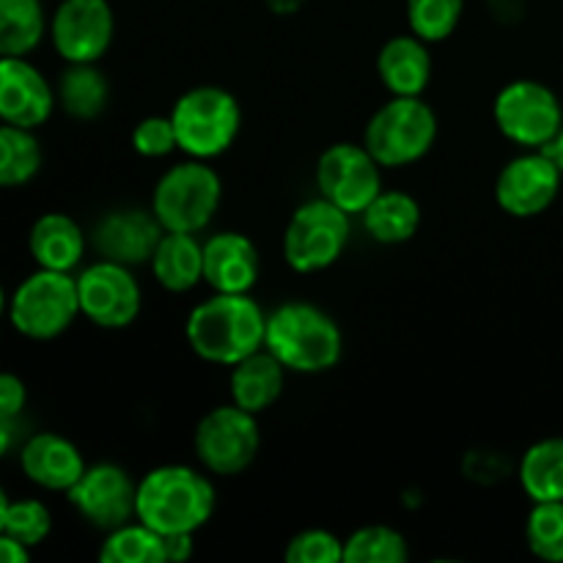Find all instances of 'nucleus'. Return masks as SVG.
Segmentation results:
<instances>
[{
	"instance_id": "obj_1",
	"label": "nucleus",
	"mask_w": 563,
	"mask_h": 563,
	"mask_svg": "<svg viewBox=\"0 0 563 563\" xmlns=\"http://www.w3.org/2000/svg\"><path fill=\"white\" fill-rule=\"evenodd\" d=\"M218 509V489L203 467L159 465L137 478L135 520L159 537L198 533Z\"/></svg>"
},
{
	"instance_id": "obj_2",
	"label": "nucleus",
	"mask_w": 563,
	"mask_h": 563,
	"mask_svg": "<svg viewBox=\"0 0 563 563\" xmlns=\"http://www.w3.org/2000/svg\"><path fill=\"white\" fill-rule=\"evenodd\" d=\"M267 311L251 295H223L198 302L185 322V339L192 355L212 366H234L264 346Z\"/></svg>"
},
{
	"instance_id": "obj_3",
	"label": "nucleus",
	"mask_w": 563,
	"mask_h": 563,
	"mask_svg": "<svg viewBox=\"0 0 563 563\" xmlns=\"http://www.w3.org/2000/svg\"><path fill=\"white\" fill-rule=\"evenodd\" d=\"M264 346L295 374H324L344 357V333L324 308L291 300L267 313Z\"/></svg>"
},
{
	"instance_id": "obj_4",
	"label": "nucleus",
	"mask_w": 563,
	"mask_h": 563,
	"mask_svg": "<svg viewBox=\"0 0 563 563\" xmlns=\"http://www.w3.org/2000/svg\"><path fill=\"white\" fill-rule=\"evenodd\" d=\"M80 319L75 273L36 267L9 291L5 322L16 335L36 344L60 339Z\"/></svg>"
},
{
	"instance_id": "obj_5",
	"label": "nucleus",
	"mask_w": 563,
	"mask_h": 563,
	"mask_svg": "<svg viewBox=\"0 0 563 563\" xmlns=\"http://www.w3.org/2000/svg\"><path fill=\"white\" fill-rule=\"evenodd\" d=\"M438 132V113L423 97H390L368 119L363 146L383 168H407L432 152Z\"/></svg>"
},
{
	"instance_id": "obj_6",
	"label": "nucleus",
	"mask_w": 563,
	"mask_h": 563,
	"mask_svg": "<svg viewBox=\"0 0 563 563\" xmlns=\"http://www.w3.org/2000/svg\"><path fill=\"white\" fill-rule=\"evenodd\" d=\"M179 152L192 159H214L229 152L242 130V108L220 86H196L170 108Z\"/></svg>"
},
{
	"instance_id": "obj_7",
	"label": "nucleus",
	"mask_w": 563,
	"mask_h": 563,
	"mask_svg": "<svg viewBox=\"0 0 563 563\" xmlns=\"http://www.w3.org/2000/svg\"><path fill=\"white\" fill-rule=\"evenodd\" d=\"M223 201V179L207 159L187 157L165 170L152 190V212L165 231L201 234Z\"/></svg>"
},
{
	"instance_id": "obj_8",
	"label": "nucleus",
	"mask_w": 563,
	"mask_h": 563,
	"mask_svg": "<svg viewBox=\"0 0 563 563\" xmlns=\"http://www.w3.org/2000/svg\"><path fill=\"white\" fill-rule=\"evenodd\" d=\"M350 240L352 214L319 196L291 212L284 229V258L295 273L317 275L344 256Z\"/></svg>"
},
{
	"instance_id": "obj_9",
	"label": "nucleus",
	"mask_w": 563,
	"mask_h": 563,
	"mask_svg": "<svg viewBox=\"0 0 563 563\" xmlns=\"http://www.w3.org/2000/svg\"><path fill=\"white\" fill-rule=\"evenodd\" d=\"M192 449L209 476H240L256 462L258 451H262L258 416L242 410L234 401L212 407L196 423Z\"/></svg>"
},
{
	"instance_id": "obj_10",
	"label": "nucleus",
	"mask_w": 563,
	"mask_h": 563,
	"mask_svg": "<svg viewBox=\"0 0 563 563\" xmlns=\"http://www.w3.org/2000/svg\"><path fill=\"white\" fill-rule=\"evenodd\" d=\"M500 135L522 148H544L563 130V108L550 86L539 80H511L493 102Z\"/></svg>"
},
{
	"instance_id": "obj_11",
	"label": "nucleus",
	"mask_w": 563,
	"mask_h": 563,
	"mask_svg": "<svg viewBox=\"0 0 563 563\" xmlns=\"http://www.w3.org/2000/svg\"><path fill=\"white\" fill-rule=\"evenodd\" d=\"M80 317L99 330H124L141 317L143 289L132 267L97 258L75 273Z\"/></svg>"
},
{
	"instance_id": "obj_12",
	"label": "nucleus",
	"mask_w": 563,
	"mask_h": 563,
	"mask_svg": "<svg viewBox=\"0 0 563 563\" xmlns=\"http://www.w3.org/2000/svg\"><path fill=\"white\" fill-rule=\"evenodd\" d=\"M319 196L357 218L383 190V165L363 143H333L313 168Z\"/></svg>"
},
{
	"instance_id": "obj_13",
	"label": "nucleus",
	"mask_w": 563,
	"mask_h": 563,
	"mask_svg": "<svg viewBox=\"0 0 563 563\" xmlns=\"http://www.w3.org/2000/svg\"><path fill=\"white\" fill-rule=\"evenodd\" d=\"M47 38L64 64H99L115 38L110 0H60L49 14Z\"/></svg>"
},
{
	"instance_id": "obj_14",
	"label": "nucleus",
	"mask_w": 563,
	"mask_h": 563,
	"mask_svg": "<svg viewBox=\"0 0 563 563\" xmlns=\"http://www.w3.org/2000/svg\"><path fill=\"white\" fill-rule=\"evenodd\" d=\"M563 174L544 148H526L509 159L495 179V203L509 218L528 220L548 212L561 192Z\"/></svg>"
},
{
	"instance_id": "obj_15",
	"label": "nucleus",
	"mask_w": 563,
	"mask_h": 563,
	"mask_svg": "<svg viewBox=\"0 0 563 563\" xmlns=\"http://www.w3.org/2000/svg\"><path fill=\"white\" fill-rule=\"evenodd\" d=\"M137 482L115 462L88 465L77 478L75 487L66 493L71 509L97 531L108 533L124 522L135 520Z\"/></svg>"
},
{
	"instance_id": "obj_16",
	"label": "nucleus",
	"mask_w": 563,
	"mask_h": 563,
	"mask_svg": "<svg viewBox=\"0 0 563 563\" xmlns=\"http://www.w3.org/2000/svg\"><path fill=\"white\" fill-rule=\"evenodd\" d=\"M55 110V82L31 58H0V121L42 130Z\"/></svg>"
},
{
	"instance_id": "obj_17",
	"label": "nucleus",
	"mask_w": 563,
	"mask_h": 563,
	"mask_svg": "<svg viewBox=\"0 0 563 563\" xmlns=\"http://www.w3.org/2000/svg\"><path fill=\"white\" fill-rule=\"evenodd\" d=\"M16 465H20L25 482L36 489L66 495L86 473L88 462L75 440L42 429V432L25 434L20 451H16Z\"/></svg>"
},
{
	"instance_id": "obj_18",
	"label": "nucleus",
	"mask_w": 563,
	"mask_h": 563,
	"mask_svg": "<svg viewBox=\"0 0 563 563\" xmlns=\"http://www.w3.org/2000/svg\"><path fill=\"white\" fill-rule=\"evenodd\" d=\"M165 229L152 209H113L91 231V245L99 258L137 267L148 262Z\"/></svg>"
},
{
	"instance_id": "obj_19",
	"label": "nucleus",
	"mask_w": 563,
	"mask_h": 563,
	"mask_svg": "<svg viewBox=\"0 0 563 563\" xmlns=\"http://www.w3.org/2000/svg\"><path fill=\"white\" fill-rule=\"evenodd\" d=\"M262 278V253L240 231H218L203 242V284L223 295H251Z\"/></svg>"
},
{
	"instance_id": "obj_20",
	"label": "nucleus",
	"mask_w": 563,
	"mask_h": 563,
	"mask_svg": "<svg viewBox=\"0 0 563 563\" xmlns=\"http://www.w3.org/2000/svg\"><path fill=\"white\" fill-rule=\"evenodd\" d=\"M27 256L36 267L75 273L82 267L88 251V234L71 214L44 212L31 223L25 236Z\"/></svg>"
},
{
	"instance_id": "obj_21",
	"label": "nucleus",
	"mask_w": 563,
	"mask_h": 563,
	"mask_svg": "<svg viewBox=\"0 0 563 563\" xmlns=\"http://www.w3.org/2000/svg\"><path fill=\"white\" fill-rule=\"evenodd\" d=\"M429 42L416 33L390 36L377 53V77L390 97H421L432 80Z\"/></svg>"
},
{
	"instance_id": "obj_22",
	"label": "nucleus",
	"mask_w": 563,
	"mask_h": 563,
	"mask_svg": "<svg viewBox=\"0 0 563 563\" xmlns=\"http://www.w3.org/2000/svg\"><path fill=\"white\" fill-rule=\"evenodd\" d=\"M286 374L289 368L267 350H256L253 355L242 357L240 363L231 366L229 374V396L236 407L262 416L269 407L278 405L286 388Z\"/></svg>"
},
{
	"instance_id": "obj_23",
	"label": "nucleus",
	"mask_w": 563,
	"mask_h": 563,
	"mask_svg": "<svg viewBox=\"0 0 563 563\" xmlns=\"http://www.w3.org/2000/svg\"><path fill=\"white\" fill-rule=\"evenodd\" d=\"M152 275L170 295H187L203 284V242L185 231H165L154 247Z\"/></svg>"
},
{
	"instance_id": "obj_24",
	"label": "nucleus",
	"mask_w": 563,
	"mask_h": 563,
	"mask_svg": "<svg viewBox=\"0 0 563 563\" xmlns=\"http://www.w3.org/2000/svg\"><path fill=\"white\" fill-rule=\"evenodd\" d=\"M357 218L379 245H405L421 229V203L405 190H379V196Z\"/></svg>"
},
{
	"instance_id": "obj_25",
	"label": "nucleus",
	"mask_w": 563,
	"mask_h": 563,
	"mask_svg": "<svg viewBox=\"0 0 563 563\" xmlns=\"http://www.w3.org/2000/svg\"><path fill=\"white\" fill-rule=\"evenodd\" d=\"M58 108L75 121H97L110 104V82L97 64H66L55 82Z\"/></svg>"
},
{
	"instance_id": "obj_26",
	"label": "nucleus",
	"mask_w": 563,
	"mask_h": 563,
	"mask_svg": "<svg viewBox=\"0 0 563 563\" xmlns=\"http://www.w3.org/2000/svg\"><path fill=\"white\" fill-rule=\"evenodd\" d=\"M42 0H0V58H31L47 38Z\"/></svg>"
},
{
	"instance_id": "obj_27",
	"label": "nucleus",
	"mask_w": 563,
	"mask_h": 563,
	"mask_svg": "<svg viewBox=\"0 0 563 563\" xmlns=\"http://www.w3.org/2000/svg\"><path fill=\"white\" fill-rule=\"evenodd\" d=\"M44 165V148L36 130L0 121V190L31 185Z\"/></svg>"
},
{
	"instance_id": "obj_28",
	"label": "nucleus",
	"mask_w": 563,
	"mask_h": 563,
	"mask_svg": "<svg viewBox=\"0 0 563 563\" xmlns=\"http://www.w3.org/2000/svg\"><path fill=\"white\" fill-rule=\"evenodd\" d=\"M520 487L531 504L563 500V438H544L522 454Z\"/></svg>"
},
{
	"instance_id": "obj_29",
	"label": "nucleus",
	"mask_w": 563,
	"mask_h": 563,
	"mask_svg": "<svg viewBox=\"0 0 563 563\" xmlns=\"http://www.w3.org/2000/svg\"><path fill=\"white\" fill-rule=\"evenodd\" d=\"M97 559L102 563H165V539L141 520L104 533Z\"/></svg>"
},
{
	"instance_id": "obj_30",
	"label": "nucleus",
	"mask_w": 563,
	"mask_h": 563,
	"mask_svg": "<svg viewBox=\"0 0 563 563\" xmlns=\"http://www.w3.org/2000/svg\"><path fill=\"white\" fill-rule=\"evenodd\" d=\"M410 544L390 526H363L344 539V563H405Z\"/></svg>"
},
{
	"instance_id": "obj_31",
	"label": "nucleus",
	"mask_w": 563,
	"mask_h": 563,
	"mask_svg": "<svg viewBox=\"0 0 563 563\" xmlns=\"http://www.w3.org/2000/svg\"><path fill=\"white\" fill-rule=\"evenodd\" d=\"M465 5L467 0H405L407 27L423 42L440 44L456 33Z\"/></svg>"
},
{
	"instance_id": "obj_32",
	"label": "nucleus",
	"mask_w": 563,
	"mask_h": 563,
	"mask_svg": "<svg viewBox=\"0 0 563 563\" xmlns=\"http://www.w3.org/2000/svg\"><path fill=\"white\" fill-rule=\"evenodd\" d=\"M526 544L537 559L563 563V500L533 504L526 520Z\"/></svg>"
},
{
	"instance_id": "obj_33",
	"label": "nucleus",
	"mask_w": 563,
	"mask_h": 563,
	"mask_svg": "<svg viewBox=\"0 0 563 563\" xmlns=\"http://www.w3.org/2000/svg\"><path fill=\"white\" fill-rule=\"evenodd\" d=\"M5 533L22 542L25 548L36 550L53 533V511L42 498H11L9 515H5Z\"/></svg>"
},
{
	"instance_id": "obj_34",
	"label": "nucleus",
	"mask_w": 563,
	"mask_h": 563,
	"mask_svg": "<svg viewBox=\"0 0 563 563\" xmlns=\"http://www.w3.org/2000/svg\"><path fill=\"white\" fill-rule=\"evenodd\" d=\"M286 563H344V539L324 528H308L289 539L284 550Z\"/></svg>"
},
{
	"instance_id": "obj_35",
	"label": "nucleus",
	"mask_w": 563,
	"mask_h": 563,
	"mask_svg": "<svg viewBox=\"0 0 563 563\" xmlns=\"http://www.w3.org/2000/svg\"><path fill=\"white\" fill-rule=\"evenodd\" d=\"M132 148L146 159H163L179 152L176 130L170 115H146L132 130Z\"/></svg>"
},
{
	"instance_id": "obj_36",
	"label": "nucleus",
	"mask_w": 563,
	"mask_h": 563,
	"mask_svg": "<svg viewBox=\"0 0 563 563\" xmlns=\"http://www.w3.org/2000/svg\"><path fill=\"white\" fill-rule=\"evenodd\" d=\"M27 410V385L20 374L0 368V421H20Z\"/></svg>"
},
{
	"instance_id": "obj_37",
	"label": "nucleus",
	"mask_w": 563,
	"mask_h": 563,
	"mask_svg": "<svg viewBox=\"0 0 563 563\" xmlns=\"http://www.w3.org/2000/svg\"><path fill=\"white\" fill-rule=\"evenodd\" d=\"M165 539V563L187 561L196 553V533H170Z\"/></svg>"
},
{
	"instance_id": "obj_38",
	"label": "nucleus",
	"mask_w": 563,
	"mask_h": 563,
	"mask_svg": "<svg viewBox=\"0 0 563 563\" xmlns=\"http://www.w3.org/2000/svg\"><path fill=\"white\" fill-rule=\"evenodd\" d=\"M22 440H25V434H22V418L20 421H0V462L11 454L16 456Z\"/></svg>"
},
{
	"instance_id": "obj_39",
	"label": "nucleus",
	"mask_w": 563,
	"mask_h": 563,
	"mask_svg": "<svg viewBox=\"0 0 563 563\" xmlns=\"http://www.w3.org/2000/svg\"><path fill=\"white\" fill-rule=\"evenodd\" d=\"M33 559V550L16 542L11 533L0 531V563H27Z\"/></svg>"
},
{
	"instance_id": "obj_40",
	"label": "nucleus",
	"mask_w": 563,
	"mask_h": 563,
	"mask_svg": "<svg viewBox=\"0 0 563 563\" xmlns=\"http://www.w3.org/2000/svg\"><path fill=\"white\" fill-rule=\"evenodd\" d=\"M264 3H267V9L273 11V14L289 16V14H297L306 0H264Z\"/></svg>"
},
{
	"instance_id": "obj_41",
	"label": "nucleus",
	"mask_w": 563,
	"mask_h": 563,
	"mask_svg": "<svg viewBox=\"0 0 563 563\" xmlns=\"http://www.w3.org/2000/svg\"><path fill=\"white\" fill-rule=\"evenodd\" d=\"M544 152H548L550 157H553V163L559 165L561 174H563V130L559 132V135L553 137V141L548 143V146H544Z\"/></svg>"
},
{
	"instance_id": "obj_42",
	"label": "nucleus",
	"mask_w": 563,
	"mask_h": 563,
	"mask_svg": "<svg viewBox=\"0 0 563 563\" xmlns=\"http://www.w3.org/2000/svg\"><path fill=\"white\" fill-rule=\"evenodd\" d=\"M9 504H11L9 489H5L3 484H0V531H3V526H5V515H9Z\"/></svg>"
},
{
	"instance_id": "obj_43",
	"label": "nucleus",
	"mask_w": 563,
	"mask_h": 563,
	"mask_svg": "<svg viewBox=\"0 0 563 563\" xmlns=\"http://www.w3.org/2000/svg\"><path fill=\"white\" fill-rule=\"evenodd\" d=\"M5 313H9V291H5L3 280H0V322H5Z\"/></svg>"
}]
</instances>
